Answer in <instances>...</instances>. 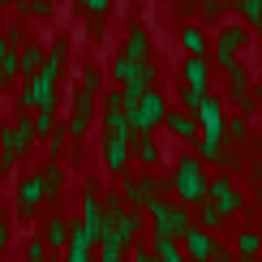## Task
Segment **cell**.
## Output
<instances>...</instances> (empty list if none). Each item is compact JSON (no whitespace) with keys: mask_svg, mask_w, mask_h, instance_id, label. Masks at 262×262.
I'll use <instances>...</instances> for the list:
<instances>
[{"mask_svg":"<svg viewBox=\"0 0 262 262\" xmlns=\"http://www.w3.org/2000/svg\"><path fill=\"white\" fill-rule=\"evenodd\" d=\"M150 215H155V232H163V236H185L189 232V215L177 211V206L150 202Z\"/></svg>","mask_w":262,"mask_h":262,"instance_id":"obj_1","label":"cell"},{"mask_svg":"<svg viewBox=\"0 0 262 262\" xmlns=\"http://www.w3.org/2000/svg\"><path fill=\"white\" fill-rule=\"evenodd\" d=\"M215 249H220V245L211 241V232H198V228L185 232V258H189V262H211Z\"/></svg>","mask_w":262,"mask_h":262,"instance_id":"obj_2","label":"cell"},{"mask_svg":"<svg viewBox=\"0 0 262 262\" xmlns=\"http://www.w3.org/2000/svg\"><path fill=\"white\" fill-rule=\"evenodd\" d=\"M181 193L189 202H202V193H206V181H202V172H198L193 159H185V168H181Z\"/></svg>","mask_w":262,"mask_h":262,"instance_id":"obj_3","label":"cell"},{"mask_svg":"<svg viewBox=\"0 0 262 262\" xmlns=\"http://www.w3.org/2000/svg\"><path fill=\"white\" fill-rule=\"evenodd\" d=\"M155 258H159V262H189V258L177 249V241L163 236V232H155Z\"/></svg>","mask_w":262,"mask_h":262,"instance_id":"obj_4","label":"cell"},{"mask_svg":"<svg viewBox=\"0 0 262 262\" xmlns=\"http://www.w3.org/2000/svg\"><path fill=\"white\" fill-rule=\"evenodd\" d=\"M91 241H95V236L86 232V228H78V236H73V249H69V262H91Z\"/></svg>","mask_w":262,"mask_h":262,"instance_id":"obj_5","label":"cell"},{"mask_svg":"<svg viewBox=\"0 0 262 262\" xmlns=\"http://www.w3.org/2000/svg\"><path fill=\"white\" fill-rule=\"evenodd\" d=\"M48 241L56 245V249H60V245H69V241H73V228L64 224V220H52V224H48Z\"/></svg>","mask_w":262,"mask_h":262,"instance_id":"obj_6","label":"cell"},{"mask_svg":"<svg viewBox=\"0 0 262 262\" xmlns=\"http://www.w3.org/2000/svg\"><path fill=\"white\" fill-rule=\"evenodd\" d=\"M35 202H39V181H26V185H21V193H17L21 215H30V211H35Z\"/></svg>","mask_w":262,"mask_h":262,"instance_id":"obj_7","label":"cell"},{"mask_svg":"<svg viewBox=\"0 0 262 262\" xmlns=\"http://www.w3.org/2000/svg\"><path fill=\"white\" fill-rule=\"evenodd\" d=\"M215 198H220V211H236V206H241V198H236V193H232V185H215Z\"/></svg>","mask_w":262,"mask_h":262,"instance_id":"obj_8","label":"cell"},{"mask_svg":"<svg viewBox=\"0 0 262 262\" xmlns=\"http://www.w3.org/2000/svg\"><path fill=\"white\" fill-rule=\"evenodd\" d=\"M202 224L206 228H220L224 224V211H220V206H202Z\"/></svg>","mask_w":262,"mask_h":262,"instance_id":"obj_9","label":"cell"},{"mask_svg":"<svg viewBox=\"0 0 262 262\" xmlns=\"http://www.w3.org/2000/svg\"><path fill=\"white\" fill-rule=\"evenodd\" d=\"M236 249H241V258H249V254H258V236H254V232H245L241 241H236Z\"/></svg>","mask_w":262,"mask_h":262,"instance_id":"obj_10","label":"cell"},{"mask_svg":"<svg viewBox=\"0 0 262 262\" xmlns=\"http://www.w3.org/2000/svg\"><path fill=\"white\" fill-rule=\"evenodd\" d=\"M26 258H30V262H43V258H48V245H43V241H30V245H26Z\"/></svg>","mask_w":262,"mask_h":262,"instance_id":"obj_11","label":"cell"},{"mask_svg":"<svg viewBox=\"0 0 262 262\" xmlns=\"http://www.w3.org/2000/svg\"><path fill=\"white\" fill-rule=\"evenodd\" d=\"M134 262H159V258L150 254V249H134Z\"/></svg>","mask_w":262,"mask_h":262,"instance_id":"obj_12","label":"cell"},{"mask_svg":"<svg viewBox=\"0 0 262 262\" xmlns=\"http://www.w3.org/2000/svg\"><path fill=\"white\" fill-rule=\"evenodd\" d=\"M211 262H236V258H232V254H224V249H215V258H211Z\"/></svg>","mask_w":262,"mask_h":262,"instance_id":"obj_13","label":"cell"}]
</instances>
